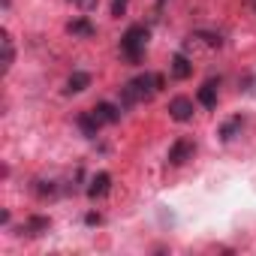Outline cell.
Instances as JSON below:
<instances>
[{
  "mask_svg": "<svg viewBox=\"0 0 256 256\" xmlns=\"http://www.w3.org/2000/svg\"><path fill=\"white\" fill-rule=\"evenodd\" d=\"M163 90V76L160 72H142V76H136V78H130L124 88H120V108H133V106H139V102H148V100H154L157 94Z\"/></svg>",
  "mask_w": 256,
  "mask_h": 256,
  "instance_id": "1",
  "label": "cell"
},
{
  "mask_svg": "<svg viewBox=\"0 0 256 256\" xmlns=\"http://www.w3.org/2000/svg\"><path fill=\"white\" fill-rule=\"evenodd\" d=\"M148 28L145 24H133V28H126V34L120 36V54L130 60V64H139L148 52Z\"/></svg>",
  "mask_w": 256,
  "mask_h": 256,
  "instance_id": "2",
  "label": "cell"
},
{
  "mask_svg": "<svg viewBox=\"0 0 256 256\" xmlns=\"http://www.w3.org/2000/svg\"><path fill=\"white\" fill-rule=\"evenodd\" d=\"M193 154H196V142L193 139H178L172 148H169V166H184L187 160H193Z\"/></svg>",
  "mask_w": 256,
  "mask_h": 256,
  "instance_id": "3",
  "label": "cell"
},
{
  "mask_svg": "<svg viewBox=\"0 0 256 256\" xmlns=\"http://www.w3.org/2000/svg\"><path fill=\"white\" fill-rule=\"evenodd\" d=\"M169 118L178 120V124L193 120V100H190V96H175V100L169 102Z\"/></svg>",
  "mask_w": 256,
  "mask_h": 256,
  "instance_id": "4",
  "label": "cell"
},
{
  "mask_svg": "<svg viewBox=\"0 0 256 256\" xmlns=\"http://www.w3.org/2000/svg\"><path fill=\"white\" fill-rule=\"evenodd\" d=\"M66 34L76 36V40H90V36H96V28H94V22L88 16H78V18H72L66 24Z\"/></svg>",
  "mask_w": 256,
  "mask_h": 256,
  "instance_id": "5",
  "label": "cell"
},
{
  "mask_svg": "<svg viewBox=\"0 0 256 256\" xmlns=\"http://www.w3.org/2000/svg\"><path fill=\"white\" fill-rule=\"evenodd\" d=\"M108 190H112V175H108V172H96V175L90 178L88 196L96 202V199H106V196H108Z\"/></svg>",
  "mask_w": 256,
  "mask_h": 256,
  "instance_id": "6",
  "label": "cell"
},
{
  "mask_svg": "<svg viewBox=\"0 0 256 256\" xmlns=\"http://www.w3.org/2000/svg\"><path fill=\"white\" fill-rule=\"evenodd\" d=\"M169 72H172V78H175V82H184V78H190V76H193V60H190L187 54H181V52H178V54L172 58V64H169Z\"/></svg>",
  "mask_w": 256,
  "mask_h": 256,
  "instance_id": "7",
  "label": "cell"
},
{
  "mask_svg": "<svg viewBox=\"0 0 256 256\" xmlns=\"http://www.w3.org/2000/svg\"><path fill=\"white\" fill-rule=\"evenodd\" d=\"M90 112L96 114V120H100V124H118V120H120V106L106 102V100H102V102H96Z\"/></svg>",
  "mask_w": 256,
  "mask_h": 256,
  "instance_id": "8",
  "label": "cell"
},
{
  "mask_svg": "<svg viewBox=\"0 0 256 256\" xmlns=\"http://www.w3.org/2000/svg\"><path fill=\"white\" fill-rule=\"evenodd\" d=\"M76 124H78V130H82V136H84V139H94V136L100 133V126H102V124L96 120V114H94V112H82V114L76 118Z\"/></svg>",
  "mask_w": 256,
  "mask_h": 256,
  "instance_id": "9",
  "label": "cell"
},
{
  "mask_svg": "<svg viewBox=\"0 0 256 256\" xmlns=\"http://www.w3.org/2000/svg\"><path fill=\"white\" fill-rule=\"evenodd\" d=\"M244 130V118L241 114H235V118H229L223 126H220V142H232L238 133Z\"/></svg>",
  "mask_w": 256,
  "mask_h": 256,
  "instance_id": "10",
  "label": "cell"
},
{
  "mask_svg": "<svg viewBox=\"0 0 256 256\" xmlns=\"http://www.w3.org/2000/svg\"><path fill=\"white\" fill-rule=\"evenodd\" d=\"M196 100H199L205 108H214V106H217V82H214V78L205 82V84L199 88V96H196Z\"/></svg>",
  "mask_w": 256,
  "mask_h": 256,
  "instance_id": "11",
  "label": "cell"
},
{
  "mask_svg": "<svg viewBox=\"0 0 256 256\" xmlns=\"http://www.w3.org/2000/svg\"><path fill=\"white\" fill-rule=\"evenodd\" d=\"M52 229V220L48 217H30L24 226H22V232H28L30 238H36V235H42V232H48Z\"/></svg>",
  "mask_w": 256,
  "mask_h": 256,
  "instance_id": "12",
  "label": "cell"
},
{
  "mask_svg": "<svg viewBox=\"0 0 256 256\" xmlns=\"http://www.w3.org/2000/svg\"><path fill=\"white\" fill-rule=\"evenodd\" d=\"M88 84H90V72H82V70H78V72H72V76L66 78V94H82Z\"/></svg>",
  "mask_w": 256,
  "mask_h": 256,
  "instance_id": "13",
  "label": "cell"
},
{
  "mask_svg": "<svg viewBox=\"0 0 256 256\" xmlns=\"http://www.w3.org/2000/svg\"><path fill=\"white\" fill-rule=\"evenodd\" d=\"M12 60H16V48H12V36L10 34H4V70L10 72V66H12Z\"/></svg>",
  "mask_w": 256,
  "mask_h": 256,
  "instance_id": "14",
  "label": "cell"
},
{
  "mask_svg": "<svg viewBox=\"0 0 256 256\" xmlns=\"http://www.w3.org/2000/svg\"><path fill=\"white\" fill-rule=\"evenodd\" d=\"M34 193L42 196V199H46V196H54V193H58V184H54V181H34Z\"/></svg>",
  "mask_w": 256,
  "mask_h": 256,
  "instance_id": "15",
  "label": "cell"
},
{
  "mask_svg": "<svg viewBox=\"0 0 256 256\" xmlns=\"http://www.w3.org/2000/svg\"><path fill=\"white\" fill-rule=\"evenodd\" d=\"M126 6H130V0H112V16L120 18V16L126 12Z\"/></svg>",
  "mask_w": 256,
  "mask_h": 256,
  "instance_id": "16",
  "label": "cell"
},
{
  "mask_svg": "<svg viewBox=\"0 0 256 256\" xmlns=\"http://www.w3.org/2000/svg\"><path fill=\"white\" fill-rule=\"evenodd\" d=\"M72 4H76L82 12H94V10L100 6V0H72Z\"/></svg>",
  "mask_w": 256,
  "mask_h": 256,
  "instance_id": "17",
  "label": "cell"
},
{
  "mask_svg": "<svg viewBox=\"0 0 256 256\" xmlns=\"http://www.w3.org/2000/svg\"><path fill=\"white\" fill-rule=\"evenodd\" d=\"M84 223H88V226H94V223H102V217H100V214H88V217H84Z\"/></svg>",
  "mask_w": 256,
  "mask_h": 256,
  "instance_id": "18",
  "label": "cell"
},
{
  "mask_svg": "<svg viewBox=\"0 0 256 256\" xmlns=\"http://www.w3.org/2000/svg\"><path fill=\"white\" fill-rule=\"evenodd\" d=\"M163 4H166V0H157V10H160V6H163Z\"/></svg>",
  "mask_w": 256,
  "mask_h": 256,
  "instance_id": "19",
  "label": "cell"
},
{
  "mask_svg": "<svg viewBox=\"0 0 256 256\" xmlns=\"http://www.w3.org/2000/svg\"><path fill=\"white\" fill-rule=\"evenodd\" d=\"M250 6H253V12H256V0H250Z\"/></svg>",
  "mask_w": 256,
  "mask_h": 256,
  "instance_id": "20",
  "label": "cell"
}]
</instances>
